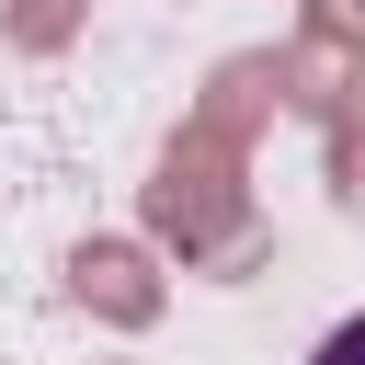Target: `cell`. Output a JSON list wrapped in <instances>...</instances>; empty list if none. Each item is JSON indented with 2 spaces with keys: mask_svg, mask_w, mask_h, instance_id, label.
Segmentation results:
<instances>
[{
  "mask_svg": "<svg viewBox=\"0 0 365 365\" xmlns=\"http://www.w3.org/2000/svg\"><path fill=\"white\" fill-rule=\"evenodd\" d=\"M308 365H365V308H354V319H342V331H331V342H319Z\"/></svg>",
  "mask_w": 365,
  "mask_h": 365,
  "instance_id": "6da1fadb",
  "label": "cell"
}]
</instances>
